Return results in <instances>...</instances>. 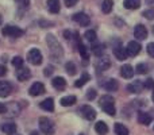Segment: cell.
<instances>
[{
  "label": "cell",
  "mask_w": 154,
  "mask_h": 135,
  "mask_svg": "<svg viewBox=\"0 0 154 135\" xmlns=\"http://www.w3.org/2000/svg\"><path fill=\"white\" fill-rule=\"evenodd\" d=\"M143 16L146 19H149V20H153V19H154V10H146V11H143Z\"/></svg>",
  "instance_id": "cell-35"
},
{
  "label": "cell",
  "mask_w": 154,
  "mask_h": 135,
  "mask_svg": "<svg viewBox=\"0 0 154 135\" xmlns=\"http://www.w3.org/2000/svg\"><path fill=\"white\" fill-rule=\"evenodd\" d=\"M152 99H153V101H154V92H153V96H152Z\"/></svg>",
  "instance_id": "cell-47"
},
{
  "label": "cell",
  "mask_w": 154,
  "mask_h": 135,
  "mask_svg": "<svg viewBox=\"0 0 154 135\" xmlns=\"http://www.w3.org/2000/svg\"><path fill=\"white\" fill-rule=\"evenodd\" d=\"M51 73H53V69H51L50 66H48L45 69V76H49V74H51Z\"/></svg>",
  "instance_id": "cell-43"
},
{
  "label": "cell",
  "mask_w": 154,
  "mask_h": 135,
  "mask_svg": "<svg viewBox=\"0 0 154 135\" xmlns=\"http://www.w3.org/2000/svg\"><path fill=\"white\" fill-rule=\"evenodd\" d=\"M89 78H91L89 74H88V73H84V74H82V76L76 81V87L80 88V87H82V85H85L88 81H89Z\"/></svg>",
  "instance_id": "cell-28"
},
{
  "label": "cell",
  "mask_w": 154,
  "mask_h": 135,
  "mask_svg": "<svg viewBox=\"0 0 154 135\" xmlns=\"http://www.w3.org/2000/svg\"><path fill=\"white\" fill-rule=\"evenodd\" d=\"M114 54L115 57H116L119 61H125L126 58H127L128 53H127V49L123 48V46H118V48L114 49Z\"/></svg>",
  "instance_id": "cell-14"
},
{
  "label": "cell",
  "mask_w": 154,
  "mask_h": 135,
  "mask_svg": "<svg viewBox=\"0 0 154 135\" xmlns=\"http://www.w3.org/2000/svg\"><path fill=\"white\" fill-rule=\"evenodd\" d=\"M146 49H147V53H149V56L154 58V43H149Z\"/></svg>",
  "instance_id": "cell-38"
},
{
  "label": "cell",
  "mask_w": 154,
  "mask_h": 135,
  "mask_svg": "<svg viewBox=\"0 0 154 135\" xmlns=\"http://www.w3.org/2000/svg\"><path fill=\"white\" fill-rule=\"evenodd\" d=\"M80 112L87 120H93L96 118V111L91 106H82L80 108Z\"/></svg>",
  "instance_id": "cell-7"
},
{
  "label": "cell",
  "mask_w": 154,
  "mask_h": 135,
  "mask_svg": "<svg viewBox=\"0 0 154 135\" xmlns=\"http://www.w3.org/2000/svg\"><path fill=\"white\" fill-rule=\"evenodd\" d=\"M16 3H18L20 7H23V8H26V7H29V4H30V0H16Z\"/></svg>",
  "instance_id": "cell-39"
},
{
  "label": "cell",
  "mask_w": 154,
  "mask_h": 135,
  "mask_svg": "<svg viewBox=\"0 0 154 135\" xmlns=\"http://www.w3.org/2000/svg\"><path fill=\"white\" fill-rule=\"evenodd\" d=\"M147 72H149V68H147L146 64H138V65H137V73L146 74Z\"/></svg>",
  "instance_id": "cell-32"
},
{
  "label": "cell",
  "mask_w": 154,
  "mask_h": 135,
  "mask_svg": "<svg viewBox=\"0 0 154 135\" xmlns=\"http://www.w3.org/2000/svg\"><path fill=\"white\" fill-rule=\"evenodd\" d=\"M138 122L141 124L147 126L152 123V116L149 114H146V112H138Z\"/></svg>",
  "instance_id": "cell-19"
},
{
  "label": "cell",
  "mask_w": 154,
  "mask_h": 135,
  "mask_svg": "<svg viewBox=\"0 0 154 135\" xmlns=\"http://www.w3.org/2000/svg\"><path fill=\"white\" fill-rule=\"evenodd\" d=\"M84 38H85L87 41H89V42L93 43V42L96 41V32L93 31V30H88V31L84 34Z\"/></svg>",
  "instance_id": "cell-31"
},
{
  "label": "cell",
  "mask_w": 154,
  "mask_h": 135,
  "mask_svg": "<svg viewBox=\"0 0 154 135\" xmlns=\"http://www.w3.org/2000/svg\"><path fill=\"white\" fill-rule=\"evenodd\" d=\"M66 72L70 74V76H73V74H76V65L73 64V62H68L66 64Z\"/></svg>",
  "instance_id": "cell-33"
},
{
  "label": "cell",
  "mask_w": 154,
  "mask_h": 135,
  "mask_svg": "<svg viewBox=\"0 0 154 135\" xmlns=\"http://www.w3.org/2000/svg\"><path fill=\"white\" fill-rule=\"evenodd\" d=\"M112 5H114L112 0H104L103 4H101V10H103L104 14H109L112 11Z\"/></svg>",
  "instance_id": "cell-27"
},
{
  "label": "cell",
  "mask_w": 154,
  "mask_h": 135,
  "mask_svg": "<svg viewBox=\"0 0 154 135\" xmlns=\"http://www.w3.org/2000/svg\"><path fill=\"white\" fill-rule=\"evenodd\" d=\"M5 112H7V107L3 103H0V114H5Z\"/></svg>",
  "instance_id": "cell-42"
},
{
  "label": "cell",
  "mask_w": 154,
  "mask_h": 135,
  "mask_svg": "<svg viewBox=\"0 0 154 135\" xmlns=\"http://www.w3.org/2000/svg\"><path fill=\"white\" fill-rule=\"evenodd\" d=\"M65 37H66V39H70V32L69 31H65Z\"/></svg>",
  "instance_id": "cell-44"
},
{
  "label": "cell",
  "mask_w": 154,
  "mask_h": 135,
  "mask_svg": "<svg viewBox=\"0 0 154 135\" xmlns=\"http://www.w3.org/2000/svg\"><path fill=\"white\" fill-rule=\"evenodd\" d=\"M103 51H104L103 45H100V43H97V42L95 41V42L92 43V53L95 54V56H99V57H100L101 54H103Z\"/></svg>",
  "instance_id": "cell-26"
},
{
  "label": "cell",
  "mask_w": 154,
  "mask_h": 135,
  "mask_svg": "<svg viewBox=\"0 0 154 135\" xmlns=\"http://www.w3.org/2000/svg\"><path fill=\"white\" fill-rule=\"evenodd\" d=\"M2 22H3V19H2V16H0V24H2Z\"/></svg>",
  "instance_id": "cell-46"
},
{
  "label": "cell",
  "mask_w": 154,
  "mask_h": 135,
  "mask_svg": "<svg viewBox=\"0 0 154 135\" xmlns=\"http://www.w3.org/2000/svg\"><path fill=\"white\" fill-rule=\"evenodd\" d=\"M41 108L45 109V111H48V112L54 111V100H53L51 97L45 99V100H43L42 103H41Z\"/></svg>",
  "instance_id": "cell-17"
},
{
  "label": "cell",
  "mask_w": 154,
  "mask_h": 135,
  "mask_svg": "<svg viewBox=\"0 0 154 135\" xmlns=\"http://www.w3.org/2000/svg\"><path fill=\"white\" fill-rule=\"evenodd\" d=\"M31 135H39V134H38V131H32Z\"/></svg>",
  "instance_id": "cell-45"
},
{
  "label": "cell",
  "mask_w": 154,
  "mask_h": 135,
  "mask_svg": "<svg viewBox=\"0 0 154 135\" xmlns=\"http://www.w3.org/2000/svg\"><path fill=\"white\" fill-rule=\"evenodd\" d=\"M39 128L45 135H53L54 134V124L48 118H41L39 119Z\"/></svg>",
  "instance_id": "cell-3"
},
{
  "label": "cell",
  "mask_w": 154,
  "mask_h": 135,
  "mask_svg": "<svg viewBox=\"0 0 154 135\" xmlns=\"http://www.w3.org/2000/svg\"><path fill=\"white\" fill-rule=\"evenodd\" d=\"M143 84H145V88H147V89H154V80L153 78H147Z\"/></svg>",
  "instance_id": "cell-36"
},
{
  "label": "cell",
  "mask_w": 154,
  "mask_h": 135,
  "mask_svg": "<svg viewBox=\"0 0 154 135\" xmlns=\"http://www.w3.org/2000/svg\"><path fill=\"white\" fill-rule=\"evenodd\" d=\"M48 45L49 48H50V56L53 57V58H58V57L62 56V50H61V46H60V43L56 41V38L53 37V35H48Z\"/></svg>",
  "instance_id": "cell-2"
},
{
  "label": "cell",
  "mask_w": 154,
  "mask_h": 135,
  "mask_svg": "<svg viewBox=\"0 0 154 135\" xmlns=\"http://www.w3.org/2000/svg\"><path fill=\"white\" fill-rule=\"evenodd\" d=\"M12 92V85L8 81H0V97H7Z\"/></svg>",
  "instance_id": "cell-12"
},
{
  "label": "cell",
  "mask_w": 154,
  "mask_h": 135,
  "mask_svg": "<svg viewBox=\"0 0 154 135\" xmlns=\"http://www.w3.org/2000/svg\"><path fill=\"white\" fill-rule=\"evenodd\" d=\"M51 84H53V87L58 91L64 89V88L66 87V81H65L64 77H54L53 81H51Z\"/></svg>",
  "instance_id": "cell-18"
},
{
  "label": "cell",
  "mask_w": 154,
  "mask_h": 135,
  "mask_svg": "<svg viewBox=\"0 0 154 135\" xmlns=\"http://www.w3.org/2000/svg\"><path fill=\"white\" fill-rule=\"evenodd\" d=\"M134 73H135V70H134V68L131 66V65H123L122 68H120V76L123 77V78H131V77L134 76Z\"/></svg>",
  "instance_id": "cell-13"
},
{
  "label": "cell",
  "mask_w": 154,
  "mask_h": 135,
  "mask_svg": "<svg viewBox=\"0 0 154 135\" xmlns=\"http://www.w3.org/2000/svg\"><path fill=\"white\" fill-rule=\"evenodd\" d=\"M73 20L77 22V23H79L80 26H82V27L88 26V24L91 23L89 16H88L87 14H84V12H77V14H75V15H73Z\"/></svg>",
  "instance_id": "cell-6"
},
{
  "label": "cell",
  "mask_w": 154,
  "mask_h": 135,
  "mask_svg": "<svg viewBox=\"0 0 154 135\" xmlns=\"http://www.w3.org/2000/svg\"><path fill=\"white\" fill-rule=\"evenodd\" d=\"M126 49H127L128 56L135 57V56H138L139 51H141V45H139L137 41H131V42H128V45Z\"/></svg>",
  "instance_id": "cell-8"
},
{
  "label": "cell",
  "mask_w": 154,
  "mask_h": 135,
  "mask_svg": "<svg viewBox=\"0 0 154 135\" xmlns=\"http://www.w3.org/2000/svg\"><path fill=\"white\" fill-rule=\"evenodd\" d=\"M95 130H96V133H97L99 135H106L107 133H108V126L100 120V122H97L95 124Z\"/></svg>",
  "instance_id": "cell-20"
},
{
  "label": "cell",
  "mask_w": 154,
  "mask_h": 135,
  "mask_svg": "<svg viewBox=\"0 0 154 135\" xmlns=\"http://www.w3.org/2000/svg\"><path fill=\"white\" fill-rule=\"evenodd\" d=\"M27 58H29V61L31 62L32 65H41L42 64V54H41V51L38 50V49H31V50L27 53Z\"/></svg>",
  "instance_id": "cell-5"
},
{
  "label": "cell",
  "mask_w": 154,
  "mask_h": 135,
  "mask_svg": "<svg viewBox=\"0 0 154 135\" xmlns=\"http://www.w3.org/2000/svg\"><path fill=\"white\" fill-rule=\"evenodd\" d=\"M100 107L106 114L111 115V116H114V115L116 114V109H115V101H114V97H112V96H108V95L103 96V97L100 99Z\"/></svg>",
  "instance_id": "cell-1"
},
{
  "label": "cell",
  "mask_w": 154,
  "mask_h": 135,
  "mask_svg": "<svg viewBox=\"0 0 154 135\" xmlns=\"http://www.w3.org/2000/svg\"><path fill=\"white\" fill-rule=\"evenodd\" d=\"M5 74H7V68L3 66V65H0V77L5 76Z\"/></svg>",
  "instance_id": "cell-41"
},
{
  "label": "cell",
  "mask_w": 154,
  "mask_h": 135,
  "mask_svg": "<svg viewBox=\"0 0 154 135\" xmlns=\"http://www.w3.org/2000/svg\"><path fill=\"white\" fill-rule=\"evenodd\" d=\"M143 88H145V84L142 81H138V80L127 85V91L131 93H139L143 91Z\"/></svg>",
  "instance_id": "cell-11"
},
{
  "label": "cell",
  "mask_w": 154,
  "mask_h": 135,
  "mask_svg": "<svg viewBox=\"0 0 154 135\" xmlns=\"http://www.w3.org/2000/svg\"><path fill=\"white\" fill-rule=\"evenodd\" d=\"M114 130H115V133H116V135H128L127 127H126L125 124H122V123H115Z\"/></svg>",
  "instance_id": "cell-24"
},
{
  "label": "cell",
  "mask_w": 154,
  "mask_h": 135,
  "mask_svg": "<svg viewBox=\"0 0 154 135\" xmlns=\"http://www.w3.org/2000/svg\"><path fill=\"white\" fill-rule=\"evenodd\" d=\"M29 92L31 96H39V95H42V93H45V85H43L42 82H34Z\"/></svg>",
  "instance_id": "cell-9"
},
{
  "label": "cell",
  "mask_w": 154,
  "mask_h": 135,
  "mask_svg": "<svg viewBox=\"0 0 154 135\" xmlns=\"http://www.w3.org/2000/svg\"><path fill=\"white\" fill-rule=\"evenodd\" d=\"M79 51H80V56L82 57V58L87 61L88 58H89V54H88V50H87V48H85L84 45H82L81 42H79Z\"/></svg>",
  "instance_id": "cell-30"
},
{
  "label": "cell",
  "mask_w": 154,
  "mask_h": 135,
  "mask_svg": "<svg viewBox=\"0 0 154 135\" xmlns=\"http://www.w3.org/2000/svg\"><path fill=\"white\" fill-rule=\"evenodd\" d=\"M96 95H97V93H96L95 89H89L87 92V99H88V100H93V99L96 97Z\"/></svg>",
  "instance_id": "cell-37"
},
{
  "label": "cell",
  "mask_w": 154,
  "mask_h": 135,
  "mask_svg": "<svg viewBox=\"0 0 154 135\" xmlns=\"http://www.w3.org/2000/svg\"><path fill=\"white\" fill-rule=\"evenodd\" d=\"M123 4H125V7L127 10H137L141 5V0H125Z\"/></svg>",
  "instance_id": "cell-23"
},
{
  "label": "cell",
  "mask_w": 154,
  "mask_h": 135,
  "mask_svg": "<svg viewBox=\"0 0 154 135\" xmlns=\"http://www.w3.org/2000/svg\"><path fill=\"white\" fill-rule=\"evenodd\" d=\"M48 8L50 12L53 14H58L61 4H60V0H48Z\"/></svg>",
  "instance_id": "cell-16"
},
{
  "label": "cell",
  "mask_w": 154,
  "mask_h": 135,
  "mask_svg": "<svg viewBox=\"0 0 154 135\" xmlns=\"http://www.w3.org/2000/svg\"><path fill=\"white\" fill-rule=\"evenodd\" d=\"M12 65L15 68H18V69L22 68V66H23V60H22L20 57H14V58H12Z\"/></svg>",
  "instance_id": "cell-34"
},
{
  "label": "cell",
  "mask_w": 154,
  "mask_h": 135,
  "mask_svg": "<svg viewBox=\"0 0 154 135\" xmlns=\"http://www.w3.org/2000/svg\"><path fill=\"white\" fill-rule=\"evenodd\" d=\"M2 34L5 35V37L18 38L20 35H23V30H20L19 27H15V26H5V27H3Z\"/></svg>",
  "instance_id": "cell-4"
},
{
  "label": "cell",
  "mask_w": 154,
  "mask_h": 135,
  "mask_svg": "<svg viewBox=\"0 0 154 135\" xmlns=\"http://www.w3.org/2000/svg\"><path fill=\"white\" fill-rule=\"evenodd\" d=\"M153 31H154V27H153Z\"/></svg>",
  "instance_id": "cell-48"
},
{
  "label": "cell",
  "mask_w": 154,
  "mask_h": 135,
  "mask_svg": "<svg viewBox=\"0 0 154 135\" xmlns=\"http://www.w3.org/2000/svg\"><path fill=\"white\" fill-rule=\"evenodd\" d=\"M77 2L79 0H65V4H66V7H73L77 4Z\"/></svg>",
  "instance_id": "cell-40"
},
{
  "label": "cell",
  "mask_w": 154,
  "mask_h": 135,
  "mask_svg": "<svg viewBox=\"0 0 154 135\" xmlns=\"http://www.w3.org/2000/svg\"><path fill=\"white\" fill-rule=\"evenodd\" d=\"M76 96H65V97L61 99V106L64 107H69V106H73L76 103Z\"/></svg>",
  "instance_id": "cell-25"
},
{
  "label": "cell",
  "mask_w": 154,
  "mask_h": 135,
  "mask_svg": "<svg viewBox=\"0 0 154 135\" xmlns=\"http://www.w3.org/2000/svg\"><path fill=\"white\" fill-rule=\"evenodd\" d=\"M134 35H135L137 39H146L147 38V30L146 27L143 26V24H138V26H135V29H134Z\"/></svg>",
  "instance_id": "cell-10"
},
{
  "label": "cell",
  "mask_w": 154,
  "mask_h": 135,
  "mask_svg": "<svg viewBox=\"0 0 154 135\" xmlns=\"http://www.w3.org/2000/svg\"><path fill=\"white\" fill-rule=\"evenodd\" d=\"M2 130H3V133L7 135H14L16 133V126L14 123H5V124L2 126Z\"/></svg>",
  "instance_id": "cell-22"
},
{
  "label": "cell",
  "mask_w": 154,
  "mask_h": 135,
  "mask_svg": "<svg viewBox=\"0 0 154 135\" xmlns=\"http://www.w3.org/2000/svg\"><path fill=\"white\" fill-rule=\"evenodd\" d=\"M109 61L107 58H101V60H99V62H97V69L99 70H107V69L109 68Z\"/></svg>",
  "instance_id": "cell-29"
},
{
  "label": "cell",
  "mask_w": 154,
  "mask_h": 135,
  "mask_svg": "<svg viewBox=\"0 0 154 135\" xmlns=\"http://www.w3.org/2000/svg\"><path fill=\"white\" fill-rule=\"evenodd\" d=\"M104 89L108 91V92H115V91L118 89V81L114 78H109L108 81H106V84L103 85Z\"/></svg>",
  "instance_id": "cell-21"
},
{
  "label": "cell",
  "mask_w": 154,
  "mask_h": 135,
  "mask_svg": "<svg viewBox=\"0 0 154 135\" xmlns=\"http://www.w3.org/2000/svg\"><path fill=\"white\" fill-rule=\"evenodd\" d=\"M30 76H31V73H30V70L27 68L22 66L16 70V77H18L19 81H26V80L30 78Z\"/></svg>",
  "instance_id": "cell-15"
}]
</instances>
